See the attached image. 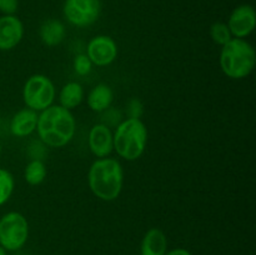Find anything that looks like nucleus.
<instances>
[{"mask_svg": "<svg viewBox=\"0 0 256 255\" xmlns=\"http://www.w3.org/2000/svg\"><path fill=\"white\" fill-rule=\"evenodd\" d=\"M75 128L74 115L62 105H52L38 116V134L48 146L62 148L66 145L74 136Z\"/></svg>", "mask_w": 256, "mask_h": 255, "instance_id": "1", "label": "nucleus"}, {"mask_svg": "<svg viewBox=\"0 0 256 255\" xmlns=\"http://www.w3.org/2000/svg\"><path fill=\"white\" fill-rule=\"evenodd\" d=\"M88 179L95 196L104 202H112L122 192L124 172L122 164L116 159L102 158L92 162Z\"/></svg>", "mask_w": 256, "mask_h": 255, "instance_id": "2", "label": "nucleus"}, {"mask_svg": "<svg viewBox=\"0 0 256 255\" xmlns=\"http://www.w3.org/2000/svg\"><path fill=\"white\" fill-rule=\"evenodd\" d=\"M255 50L246 40L235 38L222 45L220 66L230 79H242L255 66Z\"/></svg>", "mask_w": 256, "mask_h": 255, "instance_id": "3", "label": "nucleus"}, {"mask_svg": "<svg viewBox=\"0 0 256 255\" xmlns=\"http://www.w3.org/2000/svg\"><path fill=\"white\" fill-rule=\"evenodd\" d=\"M114 149L125 160H136L144 152L148 142V130L140 119H126L116 126L112 135Z\"/></svg>", "mask_w": 256, "mask_h": 255, "instance_id": "4", "label": "nucleus"}, {"mask_svg": "<svg viewBox=\"0 0 256 255\" xmlns=\"http://www.w3.org/2000/svg\"><path fill=\"white\" fill-rule=\"evenodd\" d=\"M29 236L26 218L18 212H10L0 219V245L6 252L22 249Z\"/></svg>", "mask_w": 256, "mask_h": 255, "instance_id": "5", "label": "nucleus"}, {"mask_svg": "<svg viewBox=\"0 0 256 255\" xmlns=\"http://www.w3.org/2000/svg\"><path fill=\"white\" fill-rule=\"evenodd\" d=\"M55 98V88L52 80L42 74H35L26 80L22 89V99L34 112L52 106Z\"/></svg>", "mask_w": 256, "mask_h": 255, "instance_id": "6", "label": "nucleus"}, {"mask_svg": "<svg viewBox=\"0 0 256 255\" xmlns=\"http://www.w3.org/2000/svg\"><path fill=\"white\" fill-rule=\"evenodd\" d=\"M62 10L70 24L85 28L99 19L102 2L100 0H65Z\"/></svg>", "mask_w": 256, "mask_h": 255, "instance_id": "7", "label": "nucleus"}, {"mask_svg": "<svg viewBox=\"0 0 256 255\" xmlns=\"http://www.w3.org/2000/svg\"><path fill=\"white\" fill-rule=\"evenodd\" d=\"M88 58L98 66L112 64L118 55V46L114 39L108 35H98L88 44Z\"/></svg>", "mask_w": 256, "mask_h": 255, "instance_id": "8", "label": "nucleus"}, {"mask_svg": "<svg viewBox=\"0 0 256 255\" xmlns=\"http://www.w3.org/2000/svg\"><path fill=\"white\" fill-rule=\"evenodd\" d=\"M256 25V12L252 5H240L236 9L232 10V15L229 18L228 28H229L232 35L235 38L248 36L252 34Z\"/></svg>", "mask_w": 256, "mask_h": 255, "instance_id": "9", "label": "nucleus"}, {"mask_svg": "<svg viewBox=\"0 0 256 255\" xmlns=\"http://www.w3.org/2000/svg\"><path fill=\"white\" fill-rule=\"evenodd\" d=\"M24 26L15 15L0 18V50H12L22 42Z\"/></svg>", "mask_w": 256, "mask_h": 255, "instance_id": "10", "label": "nucleus"}, {"mask_svg": "<svg viewBox=\"0 0 256 255\" xmlns=\"http://www.w3.org/2000/svg\"><path fill=\"white\" fill-rule=\"evenodd\" d=\"M89 148L95 156L106 158L114 149L110 128L104 124L94 125L89 132Z\"/></svg>", "mask_w": 256, "mask_h": 255, "instance_id": "11", "label": "nucleus"}, {"mask_svg": "<svg viewBox=\"0 0 256 255\" xmlns=\"http://www.w3.org/2000/svg\"><path fill=\"white\" fill-rule=\"evenodd\" d=\"M168 252V239L164 232L152 228L144 235L140 246L142 255H164Z\"/></svg>", "mask_w": 256, "mask_h": 255, "instance_id": "12", "label": "nucleus"}, {"mask_svg": "<svg viewBox=\"0 0 256 255\" xmlns=\"http://www.w3.org/2000/svg\"><path fill=\"white\" fill-rule=\"evenodd\" d=\"M38 115L32 109H22L12 116L10 130L12 135L19 138L28 136L36 129Z\"/></svg>", "mask_w": 256, "mask_h": 255, "instance_id": "13", "label": "nucleus"}, {"mask_svg": "<svg viewBox=\"0 0 256 255\" xmlns=\"http://www.w3.org/2000/svg\"><path fill=\"white\" fill-rule=\"evenodd\" d=\"M112 90L109 85L99 84L92 88V92L88 95V105L92 110L98 112H102L104 110L109 109L112 102Z\"/></svg>", "mask_w": 256, "mask_h": 255, "instance_id": "14", "label": "nucleus"}, {"mask_svg": "<svg viewBox=\"0 0 256 255\" xmlns=\"http://www.w3.org/2000/svg\"><path fill=\"white\" fill-rule=\"evenodd\" d=\"M66 30L64 24L56 19H49L40 26V39L48 46H55L64 40Z\"/></svg>", "mask_w": 256, "mask_h": 255, "instance_id": "15", "label": "nucleus"}, {"mask_svg": "<svg viewBox=\"0 0 256 255\" xmlns=\"http://www.w3.org/2000/svg\"><path fill=\"white\" fill-rule=\"evenodd\" d=\"M82 99H84V89L79 82H70L64 85L59 95L60 104L68 110L79 106Z\"/></svg>", "mask_w": 256, "mask_h": 255, "instance_id": "16", "label": "nucleus"}, {"mask_svg": "<svg viewBox=\"0 0 256 255\" xmlns=\"http://www.w3.org/2000/svg\"><path fill=\"white\" fill-rule=\"evenodd\" d=\"M24 176L30 185H39L46 178V166L42 160H32L25 168Z\"/></svg>", "mask_w": 256, "mask_h": 255, "instance_id": "17", "label": "nucleus"}, {"mask_svg": "<svg viewBox=\"0 0 256 255\" xmlns=\"http://www.w3.org/2000/svg\"><path fill=\"white\" fill-rule=\"evenodd\" d=\"M14 190V178L8 170L0 169V205L5 204Z\"/></svg>", "mask_w": 256, "mask_h": 255, "instance_id": "18", "label": "nucleus"}, {"mask_svg": "<svg viewBox=\"0 0 256 255\" xmlns=\"http://www.w3.org/2000/svg\"><path fill=\"white\" fill-rule=\"evenodd\" d=\"M210 36L216 44L225 45L228 42L232 40V32H230L228 24L222 22H214L210 26Z\"/></svg>", "mask_w": 256, "mask_h": 255, "instance_id": "19", "label": "nucleus"}, {"mask_svg": "<svg viewBox=\"0 0 256 255\" xmlns=\"http://www.w3.org/2000/svg\"><path fill=\"white\" fill-rule=\"evenodd\" d=\"M92 62H90V59L88 58V55H78L74 60V68L75 72L79 75H86L89 74L90 70H92Z\"/></svg>", "mask_w": 256, "mask_h": 255, "instance_id": "20", "label": "nucleus"}, {"mask_svg": "<svg viewBox=\"0 0 256 255\" xmlns=\"http://www.w3.org/2000/svg\"><path fill=\"white\" fill-rule=\"evenodd\" d=\"M128 114L130 119H139L142 114V104L139 99H132L128 105Z\"/></svg>", "mask_w": 256, "mask_h": 255, "instance_id": "21", "label": "nucleus"}, {"mask_svg": "<svg viewBox=\"0 0 256 255\" xmlns=\"http://www.w3.org/2000/svg\"><path fill=\"white\" fill-rule=\"evenodd\" d=\"M19 2L18 0H0V12L5 15H14L18 10Z\"/></svg>", "mask_w": 256, "mask_h": 255, "instance_id": "22", "label": "nucleus"}, {"mask_svg": "<svg viewBox=\"0 0 256 255\" xmlns=\"http://www.w3.org/2000/svg\"><path fill=\"white\" fill-rule=\"evenodd\" d=\"M164 255H192V252L182 248H178V249H172L170 252H166Z\"/></svg>", "mask_w": 256, "mask_h": 255, "instance_id": "23", "label": "nucleus"}, {"mask_svg": "<svg viewBox=\"0 0 256 255\" xmlns=\"http://www.w3.org/2000/svg\"><path fill=\"white\" fill-rule=\"evenodd\" d=\"M0 255H6V250H5L2 245H0Z\"/></svg>", "mask_w": 256, "mask_h": 255, "instance_id": "24", "label": "nucleus"}, {"mask_svg": "<svg viewBox=\"0 0 256 255\" xmlns=\"http://www.w3.org/2000/svg\"><path fill=\"white\" fill-rule=\"evenodd\" d=\"M0 150H2V145H0Z\"/></svg>", "mask_w": 256, "mask_h": 255, "instance_id": "25", "label": "nucleus"}]
</instances>
